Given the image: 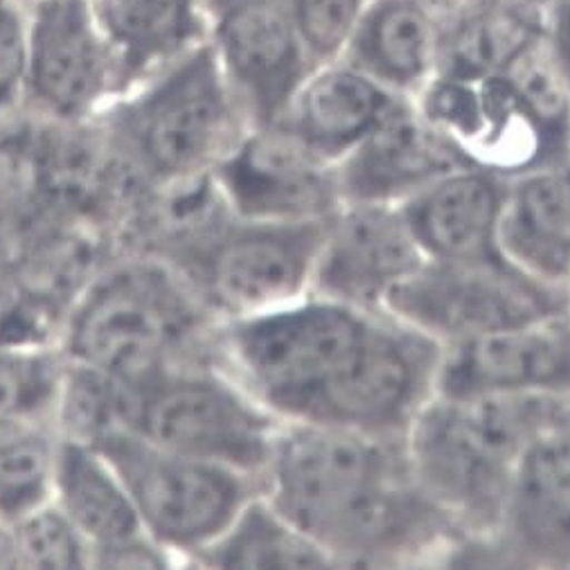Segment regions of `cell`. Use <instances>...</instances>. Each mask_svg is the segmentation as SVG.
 <instances>
[{"label": "cell", "instance_id": "obj_34", "mask_svg": "<svg viewBox=\"0 0 570 570\" xmlns=\"http://www.w3.org/2000/svg\"><path fill=\"white\" fill-rule=\"evenodd\" d=\"M0 568H19L12 523L0 519Z\"/></svg>", "mask_w": 570, "mask_h": 570}, {"label": "cell", "instance_id": "obj_15", "mask_svg": "<svg viewBox=\"0 0 570 570\" xmlns=\"http://www.w3.org/2000/svg\"><path fill=\"white\" fill-rule=\"evenodd\" d=\"M228 208L259 222H323L343 204L338 165L282 125L250 127L215 169Z\"/></svg>", "mask_w": 570, "mask_h": 570}, {"label": "cell", "instance_id": "obj_30", "mask_svg": "<svg viewBox=\"0 0 570 570\" xmlns=\"http://www.w3.org/2000/svg\"><path fill=\"white\" fill-rule=\"evenodd\" d=\"M63 361L41 350L0 345V415L52 420Z\"/></svg>", "mask_w": 570, "mask_h": 570}, {"label": "cell", "instance_id": "obj_36", "mask_svg": "<svg viewBox=\"0 0 570 570\" xmlns=\"http://www.w3.org/2000/svg\"><path fill=\"white\" fill-rule=\"evenodd\" d=\"M566 289H568V296H570V275H568V284H566Z\"/></svg>", "mask_w": 570, "mask_h": 570}, {"label": "cell", "instance_id": "obj_17", "mask_svg": "<svg viewBox=\"0 0 570 570\" xmlns=\"http://www.w3.org/2000/svg\"><path fill=\"white\" fill-rule=\"evenodd\" d=\"M438 395L570 400V312L446 345Z\"/></svg>", "mask_w": 570, "mask_h": 570}, {"label": "cell", "instance_id": "obj_12", "mask_svg": "<svg viewBox=\"0 0 570 570\" xmlns=\"http://www.w3.org/2000/svg\"><path fill=\"white\" fill-rule=\"evenodd\" d=\"M413 102L473 167L503 178L568 163V151L525 107L505 75H435Z\"/></svg>", "mask_w": 570, "mask_h": 570}, {"label": "cell", "instance_id": "obj_31", "mask_svg": "<svg viewBox=\"0 0 570 570\" xmlns=\"http://www.w3.org/2000/svg\"><path fill=\"white\" fill-rule=\"evenodd\" d=\"M367 3L370 0H287L314 66L345 55Z\"/></svg>", "mask_w": 570, "mask_h": 570}, {"label": "cell", "instance_id": "obj_7", "mask_svg": "<svg viewBox=\"0 0 570 570\" xmlns=\"http://www.w3.org/2000/svg\"><path fill=\"white\" fill-rule=\"evenodd\" d=\"M325 222H259L226 213L178 244L171 266L217 318L255 316L309 294Z\"/></svg>", "mask_w": 570, "mask_h": 570}, {"label": "cell", "instance_id": "obj_5", "mask_svg": "<svg viewBox=\"0 0 570 570\" xmlns=\"http://www.w3.org/2000/svg\"><path fill=\"white\" fill-rule=\"evenodd\" d=\"M282 422L217 363H178L127 384L125 429L259 481Z\"/></svg>", "mask_w": 570, "mask_h": 570}, {"label": "cell", "instance_id": "obj_28", "mask_svg": "<svg viewBox=\"0 0 570 570\" xmlns=\"http://www.w3.org/2000/svg\"><path fill=\"white\" fill-rule=\"evenodd\" d=\"M570 160V81L552 59L541 35L501 72Z\"/></svg>", "mask_w": 570, "mask_h": 570}, {"label": "cell", "instance_id": "obj_35", "mask_svg": "<svg viewBox=\"0 0 570 570\" xmlns=\"http://www.w3.org/2000/svg\"><path fill=\"white\" fill-rule=\"evenodd\" d=\"M446 6H471V3H479V0H442Z\"/></svg>", "mask_w": 570, "mask_h": 570}, {"label": "cell", "instance_id": "obj_29", "mask_svg": "<svg viewBox=\"0 0 570 570\" xmlns=\"http://www.w3.org/2000/svg\"><path fill=\"white\" fill-rule=\"evenodd\" d=\"M17 543L19 568H90L92 548L50 501L10 521Z\"/></svg>", "mask_w": 570, "mask_h": 570}, {"label": "cell", "instance_id": "obj_16", "mask_svg": "<svg viewBox=\"0 0 570 570\" xmlns=\"http://www.w3.org/2000/svg\"><path fill=\"white\" fill-rule=\"evenodd\" d=\"M424 262L402 206L343 202L325 222L309 294L382 314Z\"/></svg>", "mask_w": 570, "mask_h": 570}, {"label": "cell", "instance_id": "obj_23", "mask_svg": "<svg viewBox=\"0 0 570 570\" xmlns=\"http://www.w3.org/2000/svg\"><path fill=\"white\" fill-rule=\"evenodd\" d=\"M499 246L525 273L566 287L570 275V163L510 178Z\"/></svg>", "mask_w": 570, "mask_h": 570}, {"label": "cell", "instance_id": "obj_26", "mask_svg": "<svg viewBox=\"0 0 570 570\" xmlns=\"http://www.w3.org/2000/svg\"><path fill=\"white\" fill-rule=\"evenodd\" d=\"M189 566L206 568H336L334 559L257 492L217 541Z\"/></svg>", "mask_w": 570, "mask_h": 570}, {"label": "cell", "instance_id": "obj_9", "mask_svg": "<svg viewBox=\"0 0 570 570\" xmlns=\"http://www.w3.org/2000/svg\"><path fill=\"white\" fill-rule=\"evenodd\" d=\"M444 345L417 327L376 314L347 361L294 420L376 438H406L438 395Z\"/></svg>", "mask_w": 570, "mask_h": 570}, {"label": "cell", "instance_id": "obj_24", "mask_svg": "<svg viewBox=\"0 0 570 570\" xmlns=\"http://www.w3.org/2000/svg\"><path fill=\"white\" fill-rule=\"evenodd\" d=\"M442 19L438 75L481 79L503 72L541 35L543 0H479L446 6Z\"/></svg>", "mask_w": 570, "mask_h": 570}, {"label": "cell", "instance_id": "obj_6", "mask_svg": "<svg viewBox=\"0 0 570 570\" xmlns=\"http://www.w3.org/2000/svg\"><path fill=\"white\" fill-rule=\"evenodd\" d=\"M376 314L307 294L255 316L222 321L217 363L282 420L347 361Z\"/></svg>", "mask_w": 570, "mask_h": 570}, {"label": "cell", "instance_id": "obj_32", "mask_svg": "<svg viewBox=\"0 0 570 570\" xmlns=\"http://www.w3.org/2000/svg\"><path fill=\"white\" fill-rule=\"evenodd\" d=\"M26 10L19 0H0V120L21 111Z\"/></svg>", "mask_w": 570, "mask_h": 570}, {"label": "cell", "instance_id": "obj_18", "mask_svg": "<svg viewBox=\"0 0 570 570\" xmlns=\"http://www.w3.org/2000/svg\"><path fill=\"white\" fill-rule=\"evenodd\" d=\"M460 149L402 98L345 158L338 160L343 202L402 206L438 178L466 167Z\"/></svg>", "mask_w": 570, "mask_h": 570}, {"label": "cell", "instance_id": "obj_8", "mask_svg": "<svg viewBox=\"0 0 570 570\" xmlns=\"http://www.w3.org/2000/svg\"><path fill=\"white\" fill-rule=\"evenodd\" d=\"M122 479L140 525L176 563H189L222 537L262 481L224 464L163 449L118 426L90 442Z\"/></svg>", "mask_w": 570, "mask_h": 570}, {"label": "cell", "instance_id": "obj_1", "mask_svg": "<svg viewBox=\"0 0 570 570\" xmlns=\"http://www.w3.org/2000/svg\"><path fill=\"white\" fill-rule=\"evenodd\" d=\"M262 492L336 568L453 563L466 543L415 481L406 438L284 420Z\"/></svg>", "mask_w": 570, "mask_h": 570}, {"label": "cell", "instance_id": "obj_19", "mask_svg": "<svg viewBox=\"0 0 570 570\" xmlns=\"http://www.w3.org/2000/svg\"><path fill=\"white\" fill-rule=\"evenodd\" d=\"M508 178L481 167H460L402 204L426 259H481L499 246Z\"/></svg>", "mask_w": 570, "mask_h": 570}, {"label": "cell", "instance_id": "obj_14", "mask_svg": "<svg viewBox=\"0 0 570 570\" xmlns=\"http://www.w3.org/2000/svg\"><path fill=\"white\" fill-rule=\"evenodd\" d=\"M208 46L250 127L275 125L314 61L287 0H206Z\"/></svg>", "mask_w": 570, "mask_h": 570}, {"label": "cell", "instance_id": "obj_13", "mask_svg": "<svg viewBox=\"0 0 570 570\" xmlns=\"http://www.w3.org/2000/svg\"><path fill=\"white\" fill-rule=\"evenodd\" d=\"M455 563L570 568V402L528 442L494 534Z\"/></svg>", "mask_w": 570, "mask_h": 570}, {"label": "cell", "instance_id": "obj_37", "mask_svg": "<svg viewBox=\"0 0 570 570\" xmlns=\"http://www.w3.org/2000/svg\"><path fill=\"white\" fill-rule=\"evenodd\" d=\"M19 3H21V6H26V3H30V0H19Z\"/></svg>", "mask_w": 570, "mask_h": 570}, {"label": "cell", "instance_id": "obj_25", "mask_svg": "<svg viewBox=\"0 0 570 570\" xmlns=\"http://www.w3.org/2000/svg\"><path fill=\"white\" fill-rule=\"evenodd\" d=\"M50 499L92 550L147 537L118 471L90 442L59 435Z\"/></svg>", "mask_w": 570, "mask_h": 570}, {"label": "cell", "instance_id": "obj_4", "mask_svg": "<svg viewBox=\"0 0 570 570\" xmlns=\"http://www.w3.org/2000/svg\"><path fill=\"white\" fill-rule=\"evenodd\" d=\"M92 125L158 189L215 174L250 129L208 43L118 95Z\"/></svg>", "mask_w": 570, "mask_h": 570}, {"label": "cell", "instance_id": "obj_2", "mask_svg": "<svg viewBox=\"0 0 570 570\" xmlns=\"http://www.w3.org/2000/svg\"><path fill=\"white\" fill-rule=\"evenodd\" d=\"M568 402L435 395L413 422L406 433L413 476L464 532L462 550L494 534L528 442Z\"/></svg>", "mask_w": 570, "mask_h": 570}, {"label": "cell", "instance_id": "obj_27", "mask_svg": "<svg viewBox=\"0 0 570 570\" xmlns=\"http://www.w3.org/2000/svg\"><path fill=\"white\" fill-rule=\"evenodd\" d=\"M59 431L43 415H0V519L50 501Z\"/></svg>", "mask_w": 570, "mask_h": 570}, {"label": "cell", "instance_id": "obj_10", "mask_svg": "<svg viewBox=\"0 0 570 570\" xmlns=\"http://www.w3.org/2000/svg\"><path fill=\"white\" fill-rule=\"evenodd\" d=\"M391 316L444 347L570 312L566 287L543 282L505 255L426 259L389 296Z\"/></svg>", "mask_w": 570, "mask_h": 570}, {"label": "cell", "instance_id": "obj_33", "mask_svg": "<svg viewBox=\"0 0 570 570\" xmlns=\"http://www.w3.org/2000/svg\"><path fill=\"white\" fill-rule=\"evenodd\" d=\"M541 39L570 81V0H543Z\"/></svg>", "mask_w": 570, "mask_h": 570}, {"label": "cell", "instance_id": "obj_21", "mask_svg": "<svg viewBox=\"0 0 570 570\" xmlns=\"http://www.w3.org/2000/svg\"><path fill=\"white\" fill-rule=\"evenodd\" d=\"M120 95L208 43L206 0H92Z\"/></svg>", "mask_w": 570, "mask_h": 570}, {"label": "cell", "instance_id": "obj_11", "mask_svg": "<svg viewBox=\"0 0 570 570\" xmlns=\"http://www.w3.org/2000/svg\"><path fill=\"white\" fill-rule=\"evenodd\" d=\"M21 111L59 127H90L120 95L92 0H30Z\"/></svg>", "mask_w": 570, "mask_h": 570}, {"label": "cell", "instance_id": "obj_22", "mask_svg": "<svg viewBox=\"0 0 570 570\" xmlns=\"http://www.w3.org/2000/svg\"><path fill=\"white\" fill-rule=\"evenodd\" d=\"M442 19L435 0H370L343 55L402 98L438 75Z\"/></svg>", "mask_w": 570, "mask_h": 570}, {"label": "cell", "instance_id": "obj_38", "mask_svg": "<svg viewBox=\"0 0 570 570\" xmlns=\"http://www.w3.org/2000/svg\"><path fill=\"white\" fill-rule=\"evenodd\" d=\"M568 163H570V160H568Z\"/></svg>", "mask_w": 570, "mask_h": 570}, {"label": "cell", "instance_id": "obj_3", "mask_svg": "<svg viewBox=\"0 0 570 570\" xmlns=\"http://www.w3.org/2000/svg\"><path fill=\"white\" fill-rule=\"evenodd\" d=\"M219 327L222 318L171 264H125L79 298L63 358L140 384L169 365L217 363Z\"/></svg>", "mask_w": 570, "mask_h": 570}, {"label": "cell", "instance_id": "obj_20", "mask_svg": "<svg viewBox=\"0 0 570 570\" xmlns=\"http://www.w3.org/2000/svg\"><path fill=\"white\" fill-rule=\"evenodd\" d=\"M400 100L402 95L341 57L312 68L277 125L338 165Z\"/></svg>", "mask_w": 570, "mask_h": 570}]
</instances>
